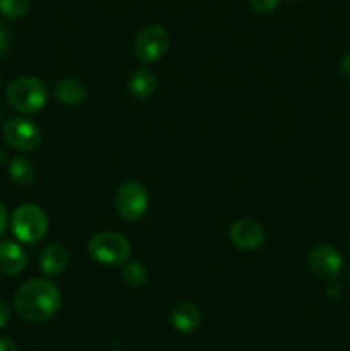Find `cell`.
<instances>
[{
    "mask_svg": "<svg viewBox=\"0 0 350 351\" xmlns=\"http://www.w3.org/2000/svg\"><path fill=\"white\" fill-rule=\"evenodd\" d=\"M62 304L58 288L45 278H33L21 285L14 295L17 314L31 322H45L54 317Z\"/></svg>",
    "mask_w": 350,
    "mask_h": 351,
    "instance_id": "1",
    "label": "cell"
},
{
    "mask_svg": "<svg viewBox=\"0 0 350 351\" xmlns=\"http://www.w3.org/2000/svg\"><path fill=\"white\" fill-rule=\"evenodd\" d=\"M7 101L21 113H38L48 101V88L41 79L33 75L17 77L7 86Z\"/></svg>",
    "mask_w": 350,
    "mask_h": 351,
    "instance_id": "2",
    "label": "cell"
},
{
    "mask_svg": "<svg viewBox=\"0 0 350 351\" xmlns=\"http://www.w3.org/2000/svg\"><path fill=\"white\" fill-rule=\"evenodd\" d=\"M10 228L23 243H36L47 235V213L36 204H23L10 216Z\"/></svg>",
    "mask_w": 350,
    "mask_h": 351,
    "instance_id": "3",
    "label": "cell"
},
{
    "mask_svg": "<svg viewBox=\"0 0 350 351\" xmlns=\"http://www.w3.org/2000/svg\"><path fill=\"white\" fill-rule=\"evenodd\" d=\"M88 252L98 263L117 266L129 261L130 243L117 232H98L89 240Z\"/></svg>",
    "mask_w": 350,
    "mask_h": 351,
    "instance_id": "4",
    "label": "cell"
},
{
    "mask_svg": "<svg viewBox=\"0 0 350 351\" xmlns=\"http://www.w3.org/2000/svg\"><path fill=\"white\" fill-rule=\"evenodd\" d=\"M150 195L139 182H126L115 192V209L127 221H136L146 213Z\"/></svg>",
    "mask_w": 350,
    "mask_h": 351,
    "instance_id": "5",
    "label": "cell"
},
{
    "mask_svg": "<svg viewBox=\"0 0 350 351\" xmlns=\"http://www.w3.org/2000/svg\"><path fill=\"white\" fill-rule=\"evenodd\" d=\"M168 47H170V36H168L167 29L156 26V24H151L137 34L136 41H134V53L141 62L150 64V62L163 57Z\"/></svg>",
    "mask_w": 350,
    "mask_h": 351,
    "instance_id": "6",
    "label": "cell"
},
{
    "mask_svg": "<svg viewBox=\"0 0 350 351\" xmlns=\"http://www.w3.org/2000/svg\"><path fill=\"white\" fill-rule=\"evenodd\" d=\"M307 263L312 274L326 281L336 280L343 271L342 254L328 243H318L316 247H312Z\"/></svg>",
    "mask_w": 350,
    "mask_h": 351,
    "instance_id": "7",
    "label": "cell"
},
{
    "mask_svg": "<svg viewBox=\"0 0 350 351\" xmlns=\"http://www.w3.org/2000/svg\"><path fill=\"white\" fill-rule=\"evenodd\" d=\"M3 139L17 151H33L40 146L41 132L31 120L16 117L3 125Z\"/></svg>",
    "mask_w": 350,
    "mask_h": 351,
    "instance_id": "8",
    "label": "cell"
},
{
    "mask_svg": "<svg viewBox=\"0 0 350 351\" xmlns=\"http://www.w3.org/2000/svg\"><path fill=\"white\" fill-rule=\"evenodd\" d=\"M230 240L240 250H256L264 243V230L254 219L242 218L230 228Z\"/></svg>",
    "mask_w": 350,
    "mask_h": 351,
    "instance_id": "9",
    "label": "cell"
},
{
    "mask_svg": "<svg viewBox=\"0 0 350 351\" xmlns=\"http://www.w3.org/2000/svg\"><path fill=\"white\" fill-rule=\"evenodd\" d=\"M27 264L26 252L14 242H0V274L16 276Z\"/></svg>",
    "mask_w": 350,
    "mask_h": 351,
    "instance_id": "10",
    "label": "cell"
},
{
    "mask_svg": "<svg viewBox=\"0 0 350 351\" xmlns=\"http://www.w3.org/2000/svg\"><path fill=\"white\" fill-rule=\"evenodd\" d=\"M170 322L177 331L187 332L196 331L199 328V322H201V314H199V308L194 304L187 300H182L178 304H175V307L170 312Z\"/></svg>",
    "mask_w": 350,
    "mask_h": 351,
    "instance_id": "11",
    "label": "cell"
},
{
    "mask_svg": "<svg viewBox=\"0 0 350 351\" xmlns=\"http://www.w3.org/2000/svg\"><path fill=\"white\" fill-rule=\"evenodd\" d=\"M69 264V254L60 243H50L40 254V267L45 276H57L65 271Z\"/></svg>",
    "mask_w": 350,
    "mask_h": 351,
    "instance_id": "12",
    "label": "cell"
},
{
    "mask_svg": "<svg viewBox=\"0 0 350 351\" xmlns=\"http://www.w3.org/2000/svg\"><path fill=\"white\" fill-rule=\"evenodd\" d=\"M55 98L60 103L69 106L79 105L88 96V89L86 84L78 77H64L55 84Z\"/></svg>",
    "mask_w": 350,
    "mask_h": 351,
    "instance_id": "13",
    "label": "cell"
},
{
    "mask_svg": "<svg viewBox=\"0 0 350 351\" xmlns=\"http://www.w3.org/2000/svg\"><path fill=\"white\" fill-rule=\"evenodd\" d=\"M156 89V77L148 67H141L130 75L129 91L134 98L148 99Z\"/></svg>",
    "mask_w": 350,
    "mask_h": 351,
    "instance_id": "14",
    "label": "cell"
},
{
    "mask_svg": "<svg viewBox=\"0 0 350 351\" xmlns=\"http://www.w3.org/2000/svg\"><path fill=\"white\" fill-rule=\"evenodd\" d=\"M9 178L16 187L27 189L34 184L36 178V171L31 165L30 160L26 158H14L9 163Z\"/></svg>",
    "mask_w": 350,
    "mask_h": 351,
    "instance_id": "15",
    "label": "cell"
},
{
    "mask_svg": "<svg viewBox=\"0 0 350 351\" xmlns=\"http://www.w3.org/2000/svg\"><path fill=\"white\" fill-rule=\"evenodd\" d=\"M122 280L127 287L139 288L146 283L148 273L143 264L139 263H127L122 269Z\"/></svg>",
    "mask_w": 350,
    "mask_h": 351,
    "instance_id": "16",
    "label": "cell"
},
{
    "mask_svg": "<svg viewBox=\"0 0 350 351\" xmlns=\"http://www.w3.org/2000/svg\"><path fill=\"white\" fill-rule=\"evenodd\" d=\"M31 0H0V14L9 19H21L30 10Z\"/></svg>",
    "mask_w": 350,
    "mask_h": 351,
    "instance_id": "17",
    "label": "cell"
},
{
    "mask_svg": "<svg viewBox=\"0 0 350 351\" xmlns=\"http://www.w3.org/2000/svg\"><path fill=\"white\" fill-rule=\"evenodd\" d=\"M12 45V31L3 21H0V55H7L10 51Z\"/></svg>",
    "mask_w": 350,
    "mask_h": 351,
    "instance_id": "18",
    "label": "cell"
},
{
    "mask_svg": "<svg viewBox=\"0 0 350 351\" xmlns=\"http://www.w3.org/2000/svg\"><path fill=\"white\" fill-rule=\"evenodd\" d=\"M280 3V0H249V5L253 7V10L259 14H268L271 10H275Z\"/></svg>",
    "mask_w": 350,
    "mask_h": 351,
    "instance_id": "19",
    "label": "cell"
},
{
    "mask_svg": "<svg viewBox=\"0 0 350 351\" xmlns=\"http://www.w3.org/2000/svg\"><path fill=\"white\" fill-rule=\"evenodd\" d=\"M340 293H342V287L336 283V280L329 281L328 287H326V295L331 298H336V297H340Z\"/></svg>",
    "mask_w": 350,
    "mask_h": 351,
    "instance_id": "20",
    "label": "cell"
},
{
    "mask_svg": "<svg viewBox=\"0 0 350 351\" xmlns=\"http://www.w3.org/2000/svg\"><path fill=\"white\" fill-rule=\"evenodd\" d=\"M9 317H10L9 307H7L5 302H0V329L9 322Z\"/></svg>",
    "mask_w": 350,
    "mask_h": 351,
    "instance_id": "21",
    "label": "cell"
},
{
    "mask_svg": "<svg viewBox=\"0 0 350 351\" xmlns=\"http://www.w3.org/2000/svg\"><path fill=\"white\" fill-rule=\"evenodd\" d=\"M340 71H342V75L350 81V51L342 58V64H340Z\"/></svg>",
    "mask_w": 350,
    "mask_h": 351,
    "instance_id": "22",
    "label": "cell"
},
{
    "mask_svg": "<svg viewBox=\"0 0 350 351\" xmlns=\"http://www.w3.org/2000/svg\"><path fill=\"white\" fill-rule=\"evenodd\" d=\"M5 226H7V211L5 208H3L2 202H0V237H2L3 232H5Z\"/></svg>",
    "mask_w": 350,
    "mask_h": 351,
    "instance_id": "23",
    "label": "cell"
},
{
    "mask_svg": "<svg viewBox=\"0 0 350 351\" xmlns=\"http://www.w3.org/2000/svg\"><path fill=\"white\" fill-rule=\"evenodd\" d=\"M0 351H19V350H17V346L14 345L10 339L0 338Z\"/></svg>",
    "mask_w": 350,
    "mask_h": 351,
    "instance_id": "24",
    "label": "cell"
},
{
    "mask_svg": "<svg viewBox=\"0 0 350 351\" xmlns=\"http://www.w3.org/2000/svg\"><path fill=\"white\" fill-rule=\"evenodd\" d=\"M5 160H7L5 151H3L2 147H0V167H3V165H5Z\"/></svg>",
    "mask_w": 350,
    "mask_h": 351,
    "instance_id": "25",
    "label": "cell"
},
{
    "mask_svg": "<svg viewBox=\"0 0 350 351\" xmlns=\"http://www.w3.org/2000/svg\"><path fill=\"white\" fill-rule=\"evenodd\" d=\"M0 120H2V112H0Z\"/></svg>",
    "mask_w": 350,
    "mask_h": 351,
    "instance_id": "26",
    "label": "cell"
},
{
    "mask_svg": "<svg viewBox=\"0 0 350 351\" xmlns=\"http://www.w3.org/2000/svg\"><path fill=\"white\" fill-rule=\"evenodd\" d=\"M349 250H350V239H349Z\"/></svg>",
    "mask_w": 350,
    "mask_h": 351,
    "instance_id": "27",
    "label": "cell"
},
{
    "mask_svg": "<svg viewBox=\"0 0 350 351\" xmlns=\"http://www.w3.org/2000/svg\"><path fill=\"white\" fill-rule=\"evenodd\" d=\"M349 281H350V271H349Z\"/></svg>",
    "mask_w": 350,
    "mask_h": 351,
    "instance_id": "28",
    "label": "cell"
},
{
    "mask_svg": "<svg viewBox=\"0 0 350 351\" xmlns=\"http://www.w3.org/2000/svg\"><path fill=\"white\" fill-rule=\"evenodd\" d=\"M0 81H2V74H0Z\"/></svg>",
    "mask_w": 350,
    "mask_h": 351,
    "instance_id": "29",
    "label": "cell"
}]
</instances>
